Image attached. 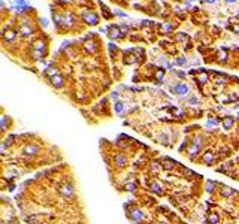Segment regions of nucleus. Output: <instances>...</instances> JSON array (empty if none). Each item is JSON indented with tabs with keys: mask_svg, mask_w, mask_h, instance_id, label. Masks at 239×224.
Returning <instances> with one entry per match:
<instances>
[{
	"mask_svg": "<svg viewBox=\"0 0 239 224\" xmlns=\"http://www.w3.org/2000/svg\"><path fill=\"white\" fill-rule=\"evenodd\" d=\"M93 45H94L93 42H90V43H87V50H88V51H94V47H93Z\"/></svg>",
	"mask_w": 239,
	"mask_h": 224,
	"instance_id": "nucleus-22",
	"label": "nucleus"
},
{
	"mask_svg": "<svg viewBox=\"0 0 239 224\" xmlns=\"http://www.w3.org/2000/svg\"><path fill=\"white\" fill-rule=\"evenodd\" d=\"M233 193H235V190L229 188V187H224V188L221 190V194H223L224 197H229V196H232Z\"/></svg>",
	"mask_w": 239,
	"mask_h": 224,
	"instance_id": "nucleus-10",
	"label": "nucleus"
},
{
	"mask_svg": "<svg viewBox=\"0 0 239 224\" xmlns=\"http://www.w3.org/2000/svg\"><path fill=\"white\" fill-rule=\"evenodd\" d=\"M200 146H202V139L197 136V138L194 139L193 145L190 146V150H188V155H190L191 158H194L196 155L199 154V151H200Z\"/></svg>",
	"mask_w": 239,
	"mask_h": 224,
	"instance_id": "nucleus-1",
	"label": "nucleus"
},
{
	"mask_svg": "<svg viewBox=\"0 0 239 224\" xmlns=\"http://www.w3.org/2000/svg\"><path fill=\"white\" fill-rule=\"evenodd\" d=\"M64 19H66V21H64L66 24H69V26H70V24H73V17L67 15V17H64Z\"/></svg>",
	"mask_w": 239,
	"mask_h": 224,
	"instance_id": "nucleus-17",
	"label": "nucleus"
},
{
	"mask_svg": "<svg viewBox=\"0 0 239 224\" xmlns=\"http://www.w3.org/2000/svg\"><path fill=\"white\" fill-rule=\"evenodd\" d=\"M208 221L211 224H215V223H218V215L215 214V212H212L211 215H209V218H208Z\"/></svg>",
	"mask_w": 239,
	"mask_h": 224,
	"instance_id": "nucleus-11",
	"label": "nucleus"
},
{
	"mask_svg": "<svg viewBox=\"0 0 239 224\" xmlns=\"http://www.w3.org/2000/svg\"><path fill=\"white\" fill-rule=\"evenodd\" d=\"M233 30H235V32H238V33H239V26H236V27H233Z\"/></svg>",
	"mask_w": 239,
	"mask_h": 224,
	"instance_id": "nucleus-25",
	"label": "nucleus"
},
{
	"mask_svg": "<svg viewBox=\"0 0 239 224\" xmlns=\"http://www.w3.org/2000/svg\"><path fill=\"white\" fill-rule=\"evenodd\" d=\"M142 218H144V212H142V211H139V209H133V211H131V220L139 221V220H142Z\"/></svg>",
	"mask_w": 239,
	"mask_h": 224,
	"instance_id": "nucleus-7",
	"label": "nucleus"
},
{
	"mask_svg": "<svg viewBox=\"0 0 239 224\" xmlns=\"http://www.w3.org/2000/svg\"><path fill=\"white\" fill-rule=\"evenodd\" d=\"M223 126H224L226 129H230V127L233 126V118H226L224 122H223Z\"/></svg>",
	"mask_w": 239,
	"mask_h": 224,
	"instance_id": "nucleus-13",
	"label": "nucleus"
},
{
	"mask_svg": "<svg viewBox=\"0 0 239 224\" xmlns=\"http://www.w3.org/2000/svg\"><path fill=\"white\" fill-rule=\"evenodd\" d=\"M205 2H208V3H215L217 0H205Z\"/></svg>",
	"mask_w": 239,
	"mask_h": 224,
	"instance_id": "nucleus-26",
	"label": "nucleus"
},
{
	"mask_svg": "<svg viewBox=\"0 0 239 224\" xmlns=\"http://www.w3.org/2000/svg\"><path fill=\"white\" fill-rule=\"evenodd\" d=\"M22 35H26V36L32 35V30H30L29 27H22Z\"/></svg>",
	"mask_w": 239,
	"mask_h": 224,
	"instance_id": "nucleus-20",
	"label": "nucleus"
},
{
	"mask_svg": "<svg viewBox=\"0 0 239 224\" xmlns=\"http://www.w3.org/2000/svg\"><path fill=\"white\" fill-rule=\"evenodd\" d=\"M214 160H215V155L212 154V153H206V154L203 155V161H205L206 164H211V163H214Z\"/></svg>",
	"mask_w": 239,
	"mask_h": 224,
	"instance_id": "nucleus-9",
	"label": "nucleus"
},
{
	"mask_svg": "<svg viewBox=\"0 0 239 224\" xmlns=\"http://www.w3.org/2000/svg\"><path fill=\"white\" fill-rule=\"evenodd\" d=\"M82 18H84L88 24H96V22H97V17H96V15H93V14H88V12L82 14Z\"/></svg>",
	"mask_w": 239,
	"mask_h": 224,
	"instance_id": "nucleus-6",
	"label": "nucleus"
},
{
	"mask_svg": "<svg viewBox=\"0 0 239 224\" xmlns=\"http://www.w3.org/2000/svg\"><path fill=\"white\" fill-rule=\"evenodd\" d=\"M238 179H239V176H238Z\"/></svg>",
	"mask_w": 239,
	"mask_h": 224,
	"instance_id": "nucleus-28",
	"label": "nucleus"
},
{
	"mask_svg": "<svg viewBox=\"0 0 239 224\" xmlns=\"http://www.w3.org/2000/svg\"><path fill=\"white\" fill-rule=\"evenodd\" d=\"M115 111H117L118 114L123 112V111H124V103H123V102H117V103H115Z\"/></svg>",
	"mask_w": 239,
	"mask_h": 224,
	"instance_id": "nucleus-12",
	"label": "nucleus"
},
{
	"mask_svg": "<svg viewBox=\"0 0 239 224\" xmlns=\"http://www.w3.org/2000/svg\"><path fill=\"white\" fill-rule=\"evenodd\" d=\"M227 3H235V2H238V0H226Z\"/></svg>",
	"mask_w": 239,
	"mask_h": 224,
	"instance_id": "nucleus-27",
	"label": "nucleus"
},
{
	"mask_svg": "<svg viewBox=\"0 0 239 224\" xmlns=\"http://www.w3.org/2000/svg\"><path fill=\"white\" fill-rule=\"evenodd\" d=\"M115 14H117V15H120V17H126V14H123V12H120V11H117Z\"/></svg>",
	"mask_w": 239,
	"mask_h": 224,
	"instance_id": "nucleus-24",
	"label": "nucleus"
},
{
	"mask_svg": "<svg viewBox=\"0 0 239 224\" xmlns=\"http://www.w3.org/2000/svg\"><path fill=\"white\" fill-rule=\"evenodd\" d=\"M172 91L176 94V96H179V97H184V96H187L188 94V91H190V88H188V85H185V84H176V85L172 88Z\"/></svg>",
	"mask_w": 239,
	"mask_h": 224,
	"instance_id": "nucleus-2",
	"label": "nucleus"
},
{
	"mask_svg": "<svg viewBox=\"0 0 239 224\" xmlns=\"http://www.w3.org/2000/svg\"><path fill=\"white\" fill-rule=\"evenodd\" d=\"M176 63H178V64H184V63H185V58H178V60H176Z\"/></svg>",
	"mask_w": 239,
	"mask_h": 224,
	"instance_id": "nucleus-23",
	"label": "nucleus"
},
{
	"mask_svg": "<svg viewBox=\"0 0 239 224\" xmlns=\"http://www.w3.org/2000/svg\"><path fill=\"white\" fill-rule=\"evenodd\" d=\"M15 37V32H8L6 33V40H11V39H14Z\"/></svg>",
	"mask_w": 239,
	"mask_h": 224,
	"instance_id": "nucleus-18",
	"label": "nucleus"
},
{
	"mask_svg": "<svg viewBox=\"0 0 239 224\" xmlns=\"http://www.w3.org/2000/svg\"><path fill=\"white\" fill-rule=\"evenodd\" d=\"M115 164L117 166H126L127 164V157L123 154H118L115 157Z\"/></svg>",
	"mask_w": 239,
	"mask_h": 224,
	"instance_id": "nucleus-5",
	"label": "nucleus"
},
{
	"mask_svg": "<svg viewBox=\"0 0 239 224\" xmlns=\"http://www.w3.org/2000/svg\"><path fill=\"white\" fill-rule=\"evenodd\" d=\"M51 81H53V85L57 87V88L63 85V78H61L60 75H55V76H53V78H51Z\"/></svg>",
	"mask_w": 239,
	"mask_h": 224,
	"instance_id": "nucleus-8",
	"label": "nucleus"
},
{
	"mask_svg": "<svg viewBox=\"0 0 239 224\" xmlns=\"http://www.w3.org/2000/svg\"><path fill=\"white\" fill-rule=\"evenodd\" d=\"M109 36H111V37H112V39H115V37H118V36H120V30H118V29H115V27H114V29H112V30H111Z\"/></svg>",
	"mask_w": 239,
	"mask_h": 224,
	"instance_id": "nucleus-14",
	"label": "nucleus"
},
{
	"mask_svg": "<svg viewBox=\"0 0 239 224\" xmlns=\"http://www.w3.org/2000/svg\"><path fill=\"white\" fill-rule=\"evenodd\" d=\"M151 188H152V191H155V193H162V185L157 184V182H154V184L151 185Z\"/></svg>",
	"mask_w": 239,
	"mask_h": 224,
	"instance_id": "nucleus-15",
	"label": "nucleus"
},
{
	"mask_svg": "<svg viewBox=\"0 0 239 224\" xmlns=\"http://www.w3.org/2000/svg\"><path fill=\"white\" fill-rule=\"evenodd\" d=\"M22 153L26 155H36L39 153V146L35 145V143H30V145H26L22 148Z\"/></svg>",
	"mask_w": 239,
	"mask_h": 224,
	"instance_id": "nucleus-3",
	"label": "nucleus"
},
{
	"mask_svg": "<svg viewBox=\"0 0 239 224\" xmlns=\"http://www.w3.org/2000/svg\"><path fill=\"white\" fill-rule=\"evenodd\" d=\"M206 191H208V193H212V191H214V182H212V181H208V184H206Z\"/></svg>",
	"mask_w": 239,
	"mask_h": 224,
	"instance_id": "nucleus-16",
	"label": "nucleus"
},
{
	"mask_svg": "<svg viewBox=\"0 0 239 224\" xmlns=\"http://www.w3.org/2000/svg\"><path fill=\"white\" fill-rule=\"evenodd\" d=\"M60 193H61L64 197H72V196H73V187H72L70 184H66V185H63V187L60 188Z\"/></svg>",
	"mask_w": 239,
	"mask_h": 224,
	"instance_id": "nucleus-4",
	"label": "nucleus"
},
{
	"mask_svg": "<svg viewBox=\"0 0 239 224\" xmlns=\"http://www.w3.org/2000/svg\"><path fill=\"white\" fill-rule=\"evenodd\" d=\"M217 124H218V120H208L206 121V126H209V127H211V126H217Z\"/></svg>",
	"mask_w": 239,
	"mask_h": 224,
	"instance_id": "nucleus-19",
	"label": "nucleus"
},
{
	"mask_svg": "<svg viewBox=\"0 0 239 224\" xmlns=\"http://www.w3.org/2000/svg\"><path fill=\"white\" fill-rule=\"evenodd\" d=\"M126 188H127V191H135V188H136V185H135V184H129V185H127Z\"/></svg>",
	"mask_w": 239,
	"mask_h": 224,
	"instance_id": "nucleus-21",
	"label": "nucleus"
}]
</instances>
